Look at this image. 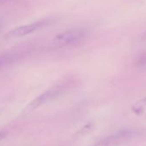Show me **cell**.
Instances as JSON below:
<instances>
[{
  "label": "cell",
  "instance_id": "cell-1",
  "mask_svg": "<svg viewBox=\"0 0 146 146\" xmlns=\"http://www.w3.org/2000/svg\"><path fill=\"white\" fill-rule=\"evenodd\" d=\"M88 35L89 30L86 28H73L55 35L51 45L53 48H66L77 46L84 41Z\"/></svg>",
  "mask_w": 146,
  "mask_h": 146
},
{
  "label": "cell",
  "instance_id": "cell-2",
  "mask_svg": "<svg viewBox=\"0 0 146 146\" xmlns=\"http://www.w3.org/2000/svg\"><path fill=\"white\" fill-rule=\"evenodd\" d=\"M69 89V84H61L55 85L49 90H46L42 94H40L39 96H37L35 99H34L30 103H29L26 108L23 110V114H29L35 110H36L38 108L43 106L46 103H48L52 102V100L58 98L61 95H63L65 91H67Z\"/></svg>",
  "mask_w": 146,
  "mask_h": 146
},
{
  "label": "cell",
  "instance_id": "cell-3",
  "mask_svg": "<svg viewBox=\"0 0 146 146\" xmlns=\"http://www.w3.org/2000/svg\"><path fill=\"white\" fill-rule=\"evenodd\" d=\"M138 134L139 132L136 130H121L100 139L92 146H122L123 144L128 143L130 140H132L137 137Z\"/></svg>",
  "mask_w": 146,
  "mask_h": 146
},
{
  "label": "cell",
  "instance_id": "cell-4",
  "mask_svg": "<svg viewBox=\"0 0 146 146\" xmlns=\"http://www.w3.org/2000/svg\"><path fill=\"white\" fill-rule=\"evenodd\" d=\"M53 23L52 19H43L40 20L32 23L21 25L17 28H14L13 29L10 30L5 35V38L6 39H15V38H21L27 36L29 35H31L45 27H47L51 23Z\"/></svg>",
  "mask_w": 146,
  "mask_h": 146
},
{
  "label": "cell",
  "instance_id": "cell-5",
  "mask_svg": "<svg viewBox=\"0 0 146 146\" xmlns=\"http://www.w3.org/2000/svg\"><path fill=\"white\" fill-rule=\"evenodd\" d=\"M131 112L137 116L146 114V96L138 100L131 106Z\"/></svg>",
  "mask_w": 146,
  "mask_h": 146
},
{
  "label": "cell",
  "instance_id": "cell-6",
  "mask_svg": "<svg viewBox=\"0 0 146 146\" xmlns=\"http://www.w3.org/2000/svg\"><path fill=\"white\" fill-rule=\"evenodd\" d=\"M138 64H146V52L143 53L138 59Z\"/></svg>",
  "mask_w": 146,
  "mask_h": 146
},
{
  "label": "cell",
  "instance_id": "cell-7",
  "mask_svg": "<svg viewBox=\"0 0 146 146\" xmlns=\"http://www.w3.org/2000/svg\"><path fill=\"white\" fill-rule=\"evenodd\" d=\"M8 132L6 131H0V141H1L2 139H4L6 136H7Z\"/></svg>",
  "mask_w": 146,
  "mask_h": 146
},
{
  "label": "cell",
  "instance_id": "cell-8",
  "mask_svg": "<svg viewBox=\"0 0 146 146\" xmlns=\"http://www.w3.org/2000/svg\"><path fill=\"white\" fill-rule=\"evenodd\" d=\"M2 2H4V0H0V4H1Z\"/></svg>",
  "mask_w": 146,
  "mask_h": 146
}]
</instances>
